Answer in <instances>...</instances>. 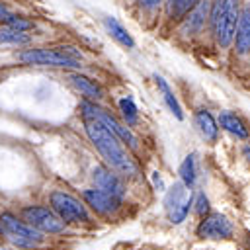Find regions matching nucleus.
<instances>
[{
	"mask_svg": "<svg viewBox=\"0 0 250 250\" xmlns=\"http://www.w3.org/2000/svg\"><path fill=\"white\" fill-rule=\"evenodd\" d=\"M86 133H88L90 141L94 143V146L100 150V154L105 158V162H107L113 170H117V172H121V174H125V176H133V174L137 172V170H135V164L131 162V158H129V156L125 154V150L121 148L117 137H115L109 129H105L100 121H96V119H86Z\"/></svg>",
	"mask_w": 250,
	"mask_h": 250,
	"instance_id": "1",
	"label": "nucleus"
},
{
	"mask_svg": "<svg viewBox=\"0 0 250 250\" xmlns=\"http://www.w3.org/2000/svg\"><path fill=\"white\" fill-rule=\"evenodd\" d=\"M236 18L238 16V0H217L211 21L215 27V35L221 47L230 45L234 37V27H236Z\"/></svg>",
	"mask_w": 250,
	"mask_h": 250,
	"instance_id": "2",
	"label": "nucleus"
},
{
	"mask_svg": "<svg viewBox=\"0 0 250 250\" xmlns=\"http://www.w3.org/2000/svg\"><path fill=\"white\" fill-rule=\"evenodd\" d=\"M0 225H2V232L6 234V238L18 246L23 248H33L41 242V232L35 230L33 227H29L27 223L18 221L16 217H12L10 213H4L0 217Z\"/></svg>",
	"mask_w": 250,
	"mask_h": 250,
	"instance_id": "3",
	"label": "nucleus"
},
{
	"mask_svg": "<svg viewBox=\"0 0 250 250\" xmlns=\"http://www.w3.org/2000/svg\"><path fill=\"white\" fill-rule=\"evenodd\" d=\"M80 109L84 111V117H86V119H96V121H100V123H102L105 129H109L117 139L125 141L131 148H137V137H135L127 127L119 125L107 111H104L102 107H96L94 104H88V102H82V104H80Z\"/></svg>",
	"mask_w": 250,
	"mask_h": 250,
	"instance_id": "4",
	"label": "nucleus"
},
{
	"mask_svg": "<svg viewBox=\"0 0 250 250\" xmlns=\"http://www.w3.org/2000/svg\"><path fill=\"white\" fill-rule=\"evenodd\" d=\"M51 205H53L55 213L59 215V219L62 223H84V221H88L86 207L68 193H62V191L51 193Z\"/></svg>",
	"mask_w": 250,
	"mask_h": 250,
	"instance_id": "5",
	"label": "nucleus"
},
{
	"mask_svg": "<svg viewBox=\"0 0 250 250\" xmlns=\"http://www.w3.org/2000/svg\"><path fill=\"white\" fill-rule=\"evenodd\" d=\"M21 62L27 64H49V66H64V68H80V61L70 59L68 55H62L61 51H49V49H29L18 55Z\"/></svg>",
	"mask_w": 250,
	"mask_h": 250,
	"instance_id": "6",
	"label": "nucleus"
},
{
	"mask_svg": "<svg viewBox=\"0 0 250 250\" xmlns=\"http://www.w3.org/2000/svg\"><path fill=\"white\" fill-rule=\"evenodd\" d=\"M189 205H191V199L188 195V189L184 184H174L166 197H164V207H166V213H168V219L170 223L178 225L182 221H186L188 213H189Z\"/></svg>",
	"mask_w": 250,
	"mask_h": 250,
	"instance_id": "7",
	"label": "nucleus"
},
{
	"mask_svg": "<svg viewBox=\"0 0 250 250\" xmlns=\"http://www.w3.org/2000/svg\"><path fill=\"white\" fill-rule=\"evenodd\" d=\"M23 221L35 230H43V232H61L64 229V223L45 207H25Z\"/></svg>",
	"mask_w": 250,
	"mask_h": 250,
	"instance_id": "8",
	"label": "nucleus"
},
{
	"mask_svg": "<svg viewBox=\"0 0 250 250\" xmlns=\"http://www.w3.org/2000/svg\"><path fill=\"white\" fill-rule=\"evenodd\" d=\"M230 234H232V225L221 213H211L197 227V236H201V238L219 240V238H229Z\"/></svg>",
	"mask_w": 250,
	"mask_h": 250,
	"instance_id": "9",
	"label": "nucleus"
},
{
	"mask_svg": "<svg viewBox=\"0 0 250 250\" xmlns=\"http://www.w3.org/2000/svg\"><path fill=\"white\" fill-rule=\"evenodd\" d=\"M94 182H96V186H98L102 191H105V193H109L111 197H115V199L121 201L125 189H123V184L119 182V178H117L115 174H111V170H107V168H104V166H96V168H94Z\"/></svg>",
	"mask_w": 250,
	"mask_h": 250,
	"instance_id": "10",
	"label": "nucleus"
},
{
	"mask_svg": "<svg viewBox=\"0 0 250 250\" xmlns=\"http://www.w3.org/2000/svg\"><path fill=\"white\" fill-rule=\"evenodd\" d=\"M82 195H84L86 203H88L94 211H98V213H102V215L115 213L117 207H119V199L111 197L109 193H105V191H102V189H86Z\"/></svg>",
	"mask_w": 250,
	"mask_h": 250,
	"instance_id": "11",
	"label": "nucleus"
},
{
	"mask_svg": "<svg viewBox=\"0 0 250 250\" xmlns=\"http://www.w3.org/2000/svg\"><path fill=\"white\" fill-rule=\"evenodd\" d=\"M236 51L238 55L250 53V6H246L238 18L236 29Z\"/></svg>",
	"mask_w": 250,
	"mask_h": 250,
	"instance_id": "12",
	"label": "nucleus"
},
{
	"mask_svg": "<svg viewBox=\"0 0 250 250\" xmlns=\"http://www.w3.org/2000/svg\"><path fill=\"white\" fill-rule=\"evenodd\" d=\"M207 12H209V2H207V0L199 2V4L189 12V16L186 18V21H184V33H195V31H199L201 25L205 23Z\"/></svg>",
	"mask_w": 250,
	"mask_h": 250,
	"instance_id": "13",
	"label": "nucleus"
},
{
	"mask_svg": "<svg viewBox=\"0 0 250 250\" xmlns=\"http://www.w3.org/2000/svg\"><path fill=\"white\" fill-rule=\"evenodd\" d=\"M195 125L199 127V133L207 139V141H215L217 139V133H219V127L213 119V115L207 111V109H199L195 111Z\"/></svg>",
	"mask_w": 250,
	"mask_h": 250,
	"instance_id": "14",
	"label": "nucleus"
},
{
	"mask_svg": "<svg viewBox=\"0 0 250 250\" xmlns=\"http://www.w3.org/2000/svg\"><path fill=\"white\" fill-rule=\"evenodd\" d=\"M68 80H70V84H72L76 90H80L84 96H88V98H92V100H100V98H102V88H100L94 80H90V78H86V76H82V74H68Z\"/></svg>",
	"mask_w": 250,
	"mask_h": 250,
	"instance_id": "15",
	"label": "nucleus"
},
{
	"mask_svg": "<svg viewBox=\"0 0 250 250\" xmlns=\"http://www.w3.org/2000/svg\"><path fill=\"white\" fill-rule=\"evenodd\" d=\"M219 123H221V127H223L225 131H229V133L234 135L236 139H248V129L244 127V123H242L236 115H232V113H229V111H223V113L219 115Z\"/></svg>",
	"mask_w": 250,
	"mask_h": 250,
	"instance_id": "16",
	"label": "nucleus"
},
{
	"mask_svg": "<svg viewBox=\"0 0 250 250\" xmlns=\"http://www.w3.org/2000/svg\"><path fill=\"white\" fill-rule=\"evenodd\" d=\"M104 23H105V27L109 29V33H111V37L115 39V41H119L121 45H125V47H135V41H133V37L127 33V29L115 20V18H105L104 20Z\"/></svg>",
	"mask_w": 250,
	"mask_h": 250,
	"instance_id": "17",
	"label": "nucleus"
},
{
	"mask_svg": "<svg viewBox=\"0 0 250 250\" xmlns=\"http://www.w3.org/2000/svg\"><path fill=\"white\" fill-rule=\"evenodd\" d=\"M154 80H156V86H158V90L162 92V98H164L166 105L170 107V111H172V113H174L178 119H184L182 107H180V104H178V100H176L174 92H172V90H170V86L166 84V80H164L162 76H154Z\"/></svg>",
	"mask_w": 250,
	"mask_h": 250,
	"instance_id": "18",
	"label": "nucleus"
},
{
	"mask_svg": "<svg viewBox=\"0 0 250 250\" xmlns=\"http://www.w3.org/2000/svg\"><path fill=\"white\" fill-rule=\"evenodd\" d=\"M180 176L186 188H191L195 184V156L193 154L186 156V160L180 164Z\"/></svg>",
	"mask_w": 250,
	"mask_h": 250,
	"instance_id": "19",
	"label": "nucleus"
},
{
	"mask_svg": "<svg viewBox=\"0 0 250 250\" xmlns=\"http://www.w3.org/2000/svg\"><path fill=\"white\" fill-rule=\"evenodd\" d=\"M0 41H2V43L23 45V43H29V35H25V33H21V31H14V29H2V31H0Z\"/></svg>",
	"mask_w": 250,
	"mask_h": 250,
	"instance_id": "20",
	"label": "nucleus"
},
{
	"mask_svg": "<svg viewBox=\"0 0 250 250\" xmlns=\"http://www.w3.org/2000/svg\"><path fill=\"white\" fill-rule=\"evenodd\" d=\"M119 109H121V113H123V117L127 119L129 125H133L137 121V105L133 104L131 98H121L119 100Z\"/></svg>",
	"mask_w": 250,
	"mask_h": 250,
	"instance_id": "21",
	"label": "nucleus"
},
{
	"mask_svg": "<svg viewBox=\"0 0 250 250\" xmlns=\"http://www.w3.org/2000/svg\"><path fill=\"white\" fill-rule=\"evenodd\" d=\"M10 29H14V31H27V29H31L33 27V23L31 21H25V20H21V18H16V16H8V18H4L2 20Z\"/></svg>",
	"mask_w": 250,
	"mask_h": 250,
	"instance_id": "22",
	"label": "nucleus"
},
{
	"mask_svg": "<svg viewBox=\"0 0 250 250\" xmlns=\"http://www.w3.org/2000/svg\"><path fill=\"white\" fill-rule=\"evenodd\" d=\"M170 2H172V14L174 16H182L189 8H195V2L197 0H170Z\"/></svg>",
	"mask_w": 250,
	"mask_h": 250,
	"instance_id": "23",
	"label": "nucleus"
},
{
	"mask_svg": "<svg viewBox=\"0 0 250 250\" xmlns=\"http://www.w3.org/2000/svg\"><path fill=\"white\" fill-rule=\"evenodd\" d=\"M195 211H197V215H205V213L209 211V201H207V197H205L203 191L197 193V199H195Z\"/></svg>",
	"mask_w": 250,
	"mask_h": 250,
	"instance_id": "24",
	"label": "nucleus"
},
{
	"mask_svg": "<svg viewBox=\"0 0 250 250\" xmlns=\"http://www.w3.org/2000/svg\"><path fill=\"white\" fill-rule=\"evenodd\" d=\"M158 2L160 0H141V4L146 6V8H154V6H158Z\"/></svg>",
	"mask_w": 250,
	"mask_h": 250,
	"instance_id": "25",
	"label": "nucleus"
},
{
	"mask_svg": "<svg viewBox=\"0 0 250 250\" xmlns=\"http://www.w3.org/2000/svg\"><path fill=\"white\" fill-rule=\"evenodd\" d=\"M152 178H154V184L160 188V189H164V184H162V180H160V176H158V172H154L152 174Z\"/></svg>",
	"mask_w": 250,
	"mask_h": 250,
	"instance_id": "26",
	"label": "nucleus"
},
{
	"mask_svg": "<svg viewBox=\"0 0 250 250\" xmlns=\"http://www.w3.org/2000/svg\"><path fill=\"white\" fill-rule=\"evenodd\" d=\"M8 16H10V14H8V12H6V10L0 6V20H4V18H8Z\"/></svg>",
	"mask_w": 250,
	"mask_h": 250,
	"instance_id": "27",
	"label": "nucleus"
},
{
	"mask_svg": "<svg viewBox=\"0 0 250 250\" xmlns=\"http://www.w3.org/2000/svg\"><path fill=\"white\" fill-rule=\"evenodd\" d=\"M244 156H248V158H250V146H246V148H244Z\"/></svg>",
	"mask_w": 250,
	"mask_h": 250,
	"instance_id": "28",
	"label": "nucleus"
},
{
	"mask_svg": "<svg viewBox=\"0 0 250 250\" xmlns=\"http://www.w3.org/2000/svg\"><path fill=\"white\" fill-rule=\"evenodd\" d=\"M0 250H6V248H0Z\"/></svg>",
	"mask_w": 250,
	"mask_h": 250,
	"instance_id": "29",
	"label": "nucleus"
}]
</instances>
